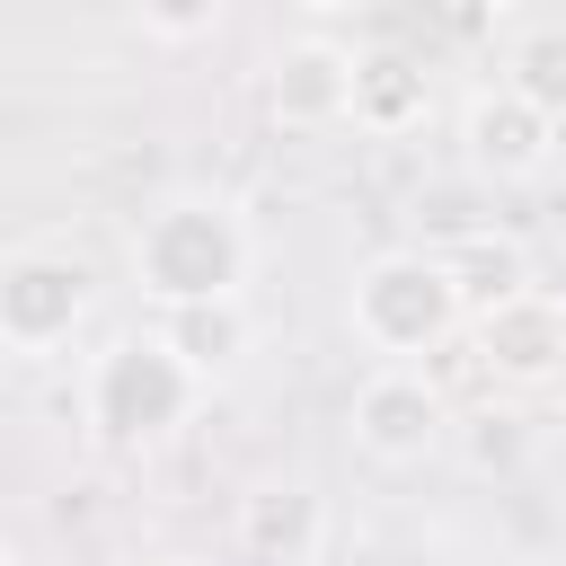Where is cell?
Returning <instances> with one entry per match:
<instances>
[{
    "instance_id": "1",
    "label": "cell",
    "mask_w": 566,
    "mask_h": 566,
    "mask_svg": "<svg viewBox=\"0 0 566 566\" xmlns=\"http://www.w3.org/2000/svg\"><path fill=\"white\" fill-rule=\"evenodd\" d=\"M133 283L159 310L239 301V283H248V230H239V212L203 203V195H168L159 212H142V230H133Z\"/></svg>"
},
{
    "instance_id": "2",
    "label": "cell",
    "mask_w": 566,
    "mask_h": 566,
    "mask_svg": "<svg viewBox=\"0 0 566 566\" xmlns=\"http://www.w3.org/2000/svg\"><path fill=\"white\" fill-rule=\"evenodd\" d=\"M345 318H354V336H363L371 354H389V371H407V354L451 345V327H460L469 310H460L442 256H380V265L354 274Z\"/></svg>"
},
{
    "instance_id": "3",
    "label": "cell",
    "mask_w": 566,
    "mask_h": 566,
    "mask_svg": "<svg viewBox=\"0 0 566 566\" xmlns=\"http://www.w3.org/2000/svg\"><path fill=\"white\" fill-rule=\"evenodd\" d=\"M195 398H203V380L159 336H115L88 363V389H80V407H88V424L106 442H159V433H177L195 416Z\"/></svg>"
},
{
    "instance_id": "4",
    "label": "cell",
    "mask_w": 566,
    "mask_h": 566,
    "mask_svg": "<svg viewBox=\"0 0 566 566\" xmlns=\"http://www.w3.org/2000/svg\"><path fill=\"white\" fill-rule=\"evenodd\" d=\"M88 292H97L88 256H71V248H9L0 256V345L9 354L71 345V327L88 318Z\"/></svg>"
},
{
    "instance_id": "5",
    "label": "cell",
    "mask_w": 566,
    "mask_h": 566,
    "mask_svg": "<svg viewBox=\"0 0 566 566\" xmlns=\"http://www.w3.org/2000/svg\"><path fill=\"white\" fill-rule=\"evenodd\" d=\"M345 424H354V442H363L371 460H389V469H416V460H433V451H442V424H451V407H442V389H433L424 371H371V380L354 389Z\"/></svg>"
},
{
    "instance_id": "6",
    "label": "cell",
    "mask_w": 566,
    "mask_h": 566,
    "mask_svg": "<svg viewBox=\"0 0 566 566\" xmlns=\"http://www.w3.org/2000/svg\"><path fill=\"white\" fill-rule=\"evenodd\" d=\"M460 150H469V168H478V177L522 186V177H539V168H548V150H557V115H539L513 80H504V88H478V97H469V115H460Z\"/></svg>"
},
{
    "instance_id": "7",
    "label": "cell",
    "mask_w": 566,
    "mask_h": 566,
    "mask_svg": "<svg viewBox=\"0 0 566 566\" xmlns=\"http://www.w3.org/2000/svg\"><path fill=\"white\" fill-rule=\"evenodd\" d=\"M354 80H363V62H354L345 44L301 35V44H283L274 71H265V106H274L283 133H327V124L354 115Z\"/></svg>"
},
{
    "instance_id": "8",
    "label": "cell",
    "mask_w": 566,
    "mask_h": 566,
    "mask_svg": "<svg viewBox=\"0 0 566 566\" xmlns=\"http://www.w3.org/2000/svg\"><path fill=\"white\" fill-rule=\"evenodd\" d=\"M478 363H486V380H557L566 371V301L557 292H522V301H504V310H486L478 318Z\"/></svg>"
},
{
    "instance_id": "9",
    "label": "cell",
    "mask_w": 566,
    "mask_h": 566,
    "mask_svg": "<svg viewBox=\"0 0 566 566\" xmlns=\"http://www.w3.org/2000/svg\"><path fill=\"white\" fill-rule=\"evenodd\" d=\"M442 265H451V292H460L469 327H478L486 310H504V301L539 292V283H531V256H522V239H504V230H469V239H460Z\"/></svg>"
},
{
    "instance_id": "10",
    "label": "cell",
    "mask_w": 566,
    "mask_h": 566,
    "mask_svg": "<svg viewBox=\"0 0 566 566\" xmlns=\"http://www.w3.org/2000/svg\"><path fill=\"white\" fill-rule=\"evenodd\" d=\"M195 380H221L239 354H248V301H195V310H159V327H150Z\"/></svg>"
},
{
    "instance_id": "11",
    "label": "cell",
    "mask_w": 566,
    "mask_h": 566,
    "mask_svg": "<svg viewBox=\"0 0 566 566\" xmlns=\"http://www.w3.org/2000/svg\"><path fill=\"white\" fill-rule=\"evenodd\" d=\"M318 495L310 486H265L256 504H248V522H239V548L256 557V566H310L318 557Z\"/></svg>"
},
{
    "instance_id": "12",
    "label": "cell",
    "mask_w": 566,
    "mask_h": 566,
    "mask_svg": "<svg viewBox=\"0 0 566 566\" xmlns=\"http://www.w3.org/2000/svg\"><path fill=\"white\" fill-rule=\"evenodd\" d=\"M354 124H363V133H407V124H424V71H416L407 53H371L363 80H354Z\"/></svg>"
},
{
    "instance_id": "13",
    "label": "cell",
    "mask_w": 566,
    "mask_h": 566,
    "mask_svg": "<svg viewBox=\"0 0 566 566\" xmlns=\"http://www.w3.org/2000/svg\"><path fill=\"white\" fill-rule=\"evenodd\" d=\"M513 88H522L539 115H566V27H539V35L513 53Z\"/></svg>"
},
{
    "instance_id": "14",
    "label": "cell",
    "mask_w": 566,
    "mask_h": 566,
    "mask_svg": "<svg viewBox=\"0 0 566 566\" xmlns=\"http://www.w3.org/2000/svg\"><path fill=\"white\" fill-rule=\"evenodd\" d=\"M212 27H221V9H142V35H168V44L177 35H212Z\"/></svg>"
},
{
    "instance_id": "15",
    "label": "cell",
    "mask_w": 566,
    "mask_h": 566,
    "mask_svg": "<svg viewBox=\"0 0 566 566\" xmlns=\"http://www.w3.org/2000/svg\"><path fill=\"white\" fill-rule=\"evenodd\" d=\"M168 566H186V557H168Z\"/></svg>"
}]
</instances>
